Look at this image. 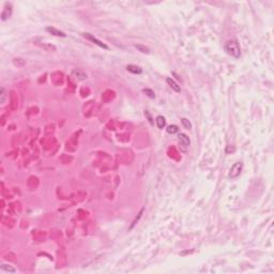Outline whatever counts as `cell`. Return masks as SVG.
Instances as JSON below:
<instances>
[{"label":"cell","instance_id":"4fadbf2b","mask_svg":"<svg viewBox=\"0 0 274 274\" xmlns=\"http://www.w3.org/2000/svg\"><path fill=\"white\" fill-rule=\"evenodd\" d=\"M181 123H182V125L185 127L186 130H191L192 129V123H191V121L189 119H186V118H183V119H181Z\"/></svg>","mask_w":274,"mask_h":274},{"label":"cell","instance_id":"52a82bcc","mask_svg":"<svg viewBox=\"0 0 274 274\" xmlns=\"http://www.w3.org/2000/svg\"><path fill=\"white\" fill-rule=\"evenodd\" d=\"M46 31L50 33V34L56 35V37H62V38H66V34L64 32H62V31L58 30V29H56V28H53V27H47Z\"/></svg>","mask_w":274,"mask_h":274},{"label":"cell","instance_id":"9a60e30c","mask_svg":"<svg viewBox=\"0 0 274 274\" xmlns=\"http://www.w3.org/2000/svg\"><path fill=\"white\" fill-rule=\"evenodd\" d=\"M73 74L76 76V78L78 77V79H85V78H87V75L86 74H84V73H80L79 71H76V70H74L73 71Z\"/></svg>","mask_w":274,"mask_h":274},{"label":"cell","instance_id":"2e32d148","mask_svg":"<svg viewBox=\"0 0 274 274\" xmlns=\"http://www.w3.org/2000/svg\"><path fill=\"white\" fill-rule=\"evenodd\" d=\"M5 98H7V95H5V88H1V92H0V103L3 104L5 101Z\"/></svg>","mask_w":274,"mask_h":274},{"label":"cell","instance_id":"9c48e42d","mask_svg":"<svg viewBox=\"0 0 274 274\" xmlns=\"http://www.w3.org/2000/svg\"><path fill=\"white\" fill-rule=\"evenodd\" d=\"M127 70L129 71V72L133 73V74H141V73H143L141 68H139V66H134V64H129V66H127Z\"/></svg>","mask_w":274,"mask_h":274},{"label":"cell","instance_id":"e0dca14e","mask_svg":"<svg viewBox=\"0 0 274 274\" xmlns=\"http://www.w3.org/2000/svg\"><path fill=\"white\" fill-rule=\"evenodd\" d=\"M145 115H146V117L148 118V120H149L150 124H154V122H153V120H152V117H151V115L149 114V111H148V110H146V111H145Z\"/></svg>","mask_w":274,"mask_h":274},{"label":"cell","instance_id":"30bf717a","mask_svg":"<svg viewBox=\"0 0 274 274\" xmlns=\"http://www.w3.org/2000/svg\"><path fill=\"white\" fill-rule=\"evenodd\" d=\"M166 131H167V133H169V134H176L179 132V127H177L176 124H171V125H168V127H167Z\"/></svg>","mask_w":274,"mask_h":274},{"label":"cell","instance_id":"7c38bea8","mask_svg":"<svg viewBox=\"0 0 274 274\" xmlns=\"http://www.w3.org/2000/svg\"><path fill=\"white\" fill-rule=\"evenodd\" d=\"M135 48H137L140 53H143V54H149L150 53V49L148 48V47L143 46V45L141 44H136L135 45Z\"/></svg>","mask_w":274,"mask_h":274},{"label":"cell","instance_id":"6da1fadb","mask_svg":"<svg viewBox=\"0 0 274 274\" xmlns=\"http://www.w3.org/2000/svg\"><path fill=\"white\" fill-rule=\"evenodd\" d=\"M225 50L228 55H230V56L234 57V58H239L240 55H241L240 45L236 40L227 41L225 44Z\"/></svg>","mask_w":274,"mask_h":274},{"label":"cell","instance_id":"277c9868","mask_svg":"<svg viewBox=\"0 0 274 274\" xmlns=\"http://www.w3.org/2000/svg\"><path fill=\"white\" fill-rule=\"evenodd\" d=\"M12 15V5L11 3H5V7L3 9L2 13H1V19L2 21H7L8 18H10Z\"/></svg>","mask_w":274,"mask_h":274},{"label":"cell","instance_id":"5b68a950","mask_svg":"<svg viewBox=\"0 0 274 274\" xmlns=\"http://www.w3.org/2000/svg\"><path fill=\"white\" fill-rule=\"evenodd\" d=\"M166 82L169 85V87H170L171 89H172L175 92H177V93H179V92H181V88H180V86H179V85L177 84V82H175V80H173L171 77H167V78H166Z\"/></svg>","mask_w":274,"mask_h":274},{"label":"cell","instance_id":"5bb4252c","mask_svg":"<svg viewBox=\"0 0 274 274\" xmlns=\"http://www.w3.org/2000/svg\"><path fill=\"white\" fill-rule=\"evenodd\" d=\"M143 93H145L147 96H149L150 98H155V93H154V91H153V90L146 88V89H143Z\"/></svg>","mask_w":274,"mask_h":274},{"label":"cell","instance_id":"8992f818","mask_svg":"<svg viewBox=\"0 0 274 274\" xmlns=\"http://www.w3.org/2000/svg\"><path fill=\"white\" fill-rule=\"evenodd\" d=\"M179 141H180L181 146H183V147H184V150L189 147V146H190V143H191L190 138H189V137L185 135V134H182V133L179 134Z\"/></svg>","mask_w":274,"mask_h":274},{"label":"cell","instance_id":"7a4b0ae2","mask_svg":"<svg viewBox=\"0 0 274 274\" xmlns=\"http://www.w3.org/2000/svg\"><path fill=\"white\" fill-rule=\"evenodd\" d=\"M242 168H243V164H242L241 162H238V163H236V164H234V166H232L231 168H230V171H229V178H230V179H236V178H238V177L240 176V173H241Z\"/></svg>","mask_w":274,"mask_h":274},{"label":"cell","instance_id":"3957f363","mask_svg":"<svg viewBox=\"0 0 274 274\" xmlns=\"http://www.w3.org/2000/svg\"><path fill=\"white\" fill-rule=\"evenodd\" d=\"M84 37L87 39V40L91 41L92 43H94V44L98 45V46L102 47V48H104V49H108V46H107V45H106L105 43L102 42V41L98 40V39H96L95 37H94V35L90 34V33H84Z\"/></svg>","mask_w":274,"mask_h":274},{"label":"cell","instance_id":"8fae6325","mask_svg":"<svg viewBox=\"0 0 274 274\" xmlns=\"http://www.w3.org/2000/svg\"><path fill=\"white\" fill-rule=\"evenodd\" d=\"M1 269L5 272H9V273H15V272H16V269H15V268H13L10 265H5V263L1 265Z\"/></svg>","mask_w":274,"mask_h":274},{"label":"cell","instance_id":"ba28073f","mask_svg":"<svg viewBox=\"0 0 274 274\" xmlns=\"http://www.w3.org/2000/svg\"><path fill=\"white\" fill-rule=\"evenodd\" d=\"M155 123H156V127L159 129H164L166 127V119L163 116H157L156 119H155Z\"/></svg>","mask_w":274,"mask_h":274}]
</instances>
